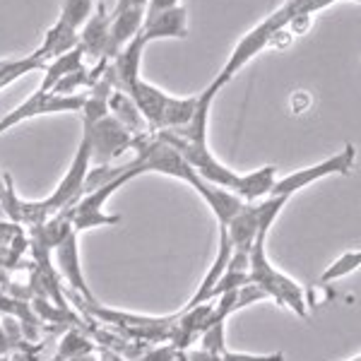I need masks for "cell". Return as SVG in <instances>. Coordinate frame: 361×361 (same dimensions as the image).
<instances>
[{
  "label": "cell",
  "instance_id": "5bb4252c",
  "mask_svg": "<svg viewBox=\"0 0 361 361\" xmlns=\"http://www.w3.org/2000/svg\"><path fill=\"white\" fill-rule=\"evenodd\" d=\"M197 111V97H171L166 104L164 121H161V130H176L190 123V118Z\"/></svg>",
  "mask_w": 361,
  "mask_h": 361
},
{
  "label": "cell",
  "instance_id": "2e32d148",
  "mask_svg": "<svg viewBox=\"0 0 361 361\" xmlns=\"http://www.w3.org/2000/svg\"><path fill=\"white\" fill-rule=\"evenodd\" d=\"M359 265H361V253H359V250H347V253H342L333 265L325 267V272L320 275V279H323V282L342 279V277L352 275L354 270H359Z\"/></svg>",
  "mask_w": 361,
  "mask_h": 361
},
{
  "label": "cell",
  "instance_id": "30bf717a",
  "mask_svg": "<svg viewBox=\"0 0 361 361\" xmlns=\"http://www.w3.org/2000/svg\"><path fill=\"white\" fill-rule=\"evenodd\" d=\"M80 49H82L85 56L92 58H102V61L109 63L106 58V49H109V13L106 5H97L94 13H92L90 20L85 22V27L80 29Z\"/></svg>",
  "mask_w": 361,
  "mask_h": 361
},
{
  "label": "cell",
  "instance_id": "e0dca14e",
  "mask_svg": "<svg viewBox=\"0 0 361 361\" xmlns=\"http://www.w3.org/2000/svg\"><path fill=\"white\" fill-rule=\"evenodd\" d=\"M226 323H212L200 333V349L212 354H224L226 352V337H224Z\"/></svg>",
  "mask_w": 361,
  "mask_h": 361
},
{
  "label": "cell",
  "instance_id": "4fadbf2b",
  "mask_svg": "<svg viewBox=\"0 0 361 361\" xmlns=\"http://www.w3.org/2000/svg\"><path fill=\"white\" fill-rule=\"evenodd\" d=\"M275 178H277L275 166H263L250 173H243L241 188L236 190V195L241 197L243 202H258V200H263V197H270Z\"/></svg>",
  "mask_w": 361,
  "mask_h": 361
},
{
  "label": "cell",
  "instance_id": "ffe728a7",
  "mask_svg": "<svg viewBox=\"0 0 361 361\" xmlns=\"http://www.w3.org/2000/svg\"><path fill=\"white\" fill-rule=\"evenodd\" d=\"M222 361H284V354H241L226 349L222 354Z\"/></svg>",
  "mask_w": 361,
  "mask_h": 361
},
{
  "label": "cell",
  "instance_id": "d6986e66",
  "mask_svg": "<svg viewBox=\"0 0 361 361\" xmlns=\"http://www.w3.org/2000/svg\"><path fill=\"white\" fill-rule=\"evenodd\" d=\"M178 357V349L173 345H166V347H157V349H149V352L140 354L133 361H173Z\"/></svg>",
  "mask_w": 361,
  "mask_h": 361
},
{
  "label": "cell",
  "instance_id": "ac0fdd59",
  "mask_svg": "<svg viewBox=\"0 0 361 361\" xmlns=\"http://www.w3.org/2000/svg\"><path fill=\"white\" fill-rule=\"evenodd\" d=\"M92 352V342L85 340L82 335L78 333H70L63 337L61 342V357L63 359H73V357H80V354H90Z\"/></svg>",
  "mask_w": 361,
  "mask_h": 361
},
{
  "label": "cell",
  "instance_id": "9a60e30c",
  "mask_svg": "<svg viewBox=\"0 0 361 361\" xmlns=\"http://www.w3.org/2000/svg\"><path fill=\"white\" fill-rule=\"evenodd\" d=\"M94 8H97V0H66L58 20L80 32L85 27V22L92 17V13H94Z\"/></svg>",
  "mask_w": 361,
  "mask_h": 361
},
{
  "label": "cell",
  "instance_id": "9c48e42d",
  "mask_svg": "<svg viewBox=\"0 0 361 361\" xmlns=\"http://www.w3.org/2000/svg\"><path fill=\"white\" fill-rule=\"evenodd\" d=\"M54 260L61 270V275L73 284V289L82 292V296L87 301H94V294L92 289L87 287L85 277H82V265H80V246H78V234H70L66 241H61L58 246L54 248Z\"/></svg>",
  "mask_w": 361,
  "mask_h": 361
},
{
  "label": "cell",
  "instance_id": "8fae6325",
  "mask_svg": "<svg viewBox=\"0 0 361 361\" xmlns=\"http://www.w3.org/2000/svg\"><path fill=\"white\" fill-rule=\"evenodd\" d=\"M78 44H80V32H78V29L68 27L66 22L58 20L56 25L46 32L44 44L39 46L34 54L42 58L44 63H51L54 58L68 54V51H73V49H78Z\"/></svg>",
  "mask_w": 361,
  "mask_h": 361
},
{
  "label": "cell",
  "instance_id": "6da1fadb",
  "mask_svg": "<svg viewBox=\"0 0 361 361\" xmlns=\"http://www.w3.org/2000/svg\"><path fill=\"white\" fill-rule=\"evenodd\" d=\"M270 229H260L253 246L248 250V282L258 284L267 294V299H275L279 306L292 308L296 316L306 318V294L292 277L275 270V265L267 260L265 241Z\"/></svg>",
  "mask_w": 361,
  "mask_h": 361
},
{
  "label": "cell",
  "instance_id": "7402d4cb",
  "mask_svg": "<svg viewBox=\"0 0 361 361\" xmlns=\"http://www.w3.org/2000/svg\"><path fill=\"white\" fill-rule=\"evenodd\" d=\"M178 0H149L147 10L145 13H159V10H169V8H176Z\"/></svg>",
  "mask_w": 361,
  "mask_h": 361
},
{
  "label": "cell",
  "instance_id": "5b68a950",
  "mask_svg": "<svg viewBox=\"0 0 361 361\" xmlns=\"http://www.w3.org/2000/svg\"><path fill=\"white\" fill-rule=\"evenodd\" d=\"M137 37L142 39L145 46L159 39H185L188 37V10L176 5V8L159 10V13H145Z\"/></svg>",
  "mask_w": 361,
  "mask_h": 361
},
{
  "label": "cell",
  "instance_id": "44dd1931",
  "mask_svg": "<svg viewBox=\"0 0 361 361\" xmlns=\"http://www.w3.org/2000/svg\"><path fill=\"white\" fill-rule=\"evenodd\" d=\"M185 361H222V354H212V352H205V349H195L190 352Z\"/></svg>",
  "mask_w": 361,
  "mask_h": 361
},
{
  "label": "cell",
  "instance_id": "7c38bea8",
  "mask_svg": "<svg viewBox=\"0 0 361 361\" xmlns=\"http://www.w3.org/2000/svg\"><path fill=\"white\" fill-rule=\"evenodd\" d=\"M109 114H111L130 135H142V133H147L145 130L147 123H145V118L140 116L135 102H133L126 92H121V90L111 92V97H109Z\"/></svg>",
  "mask_w": 361,
  "mask_h": 361
},
{
  "label": "cell",
  "instance_id": "8992f818",
  "mask_svg": "<svg viewBox=\"0 0 361 361\" xmlns=\"http://www.w3.org/2000/svg\"><path fill=\"white\" fill-rule=\"evenodd\" d=\"M126 94L135 102L137 111L145 118V123H147L149 133H159L161 121H164L166 104H169V99H171V94H166V92L159 90V87L145 82L142 78H137L135 82L128 87Z\"/></svg>",
  "mask_w": 361,
  "mask_h": 361
},
{
  "label": "cell",
  "instance_id": "52a82bcc",
  "mask_svg": "<svg viewBox=\"0 0 361 361\" xmlns=\"http://www.w3.org/2000/svg\"><path fill=\"white\" fill-rule=\"evenodd\" d=\"M188 185L205 200V205L212 209L219 226L229 224L231 217H234L243 205V200L236 193H231V190H226V188H219V185H214V183H207V180H202L195 171H193V176L188 178Z\"/></svg>",
  "mask_w": 361,
  "mask_h": 361
},
{
  "label": "cell",
  "instance_id": "cb8c5ba5",
  "mask_svg": "<svg viewBox=\"0 0 361 361\" xmlns=\"http://www.w3.org/2000/svg\"><path fill=\"white\" fill-rule=\"evenodd\" d=\"M102 361H121L118 357H116V354H111V352H106V357H104Z\"/></svg>",
  "mask_w": 361,
  "mask_h": 361
},
{
  "label": "cell",
  "instance_id": "ba28073f",
  "mask_svg": "<svg viewBox=\"0 0 361 361\" xmlns=\"http://www.w3.org/2000/svg\"><path fill=\"white\" fill-rule=\"evenodd\" d=\"M142 20H145V8H116L114 13H109V49H106L109 61L137 37Z\"/></svg>",
  "mask_w": 361,
  "mask_h": 361
},
{
  "label": "cell",
  "instance_id": "603a6c76",
  "mask_svg": "<svg viewBox=\"0 0 361 361\" xmlns=\"http://www.w3.org/2000/svg\"><path fill=\"white\" fill-rule=\"evenodd\" d=\"M149 0H118V5L116 8H145L147 10Z\"/></svg>",
  "mask_w": 361,
  "mask_h": 361
},
{
  "label": "cell",
  "instance_id": "277c9868",
  "mask_svg": "<svg viewBox=\"0 0 361 361\" xmlns=\"http://www.w3.org/2000/svg\"><path fill=\"white\" fill-rule=\"evenodd\" d=\"M85 104V94H73V97H58L51 92H34L25 104L10 111L5 118H0V135L8 130H13L15 126L25 123L29 118H39L46 114H73L80 111Z\"/></svg>",
  "mask_w": 361,
  "mask_h": 361
},
{
  "label": "cell",
  "instance_id": "3957f363",
  "mask_svg": "<svg viewBox=\"0 0 361 361\" xmlns=\"http://www.w3.org/2000/svg\"><path fill=\"white\" fill-rule=\"evenodd\" d=\"M82 135L90 140L92 161H97V164H114L121 154H126L130 149L133 137H135L111 114L99 118L97 123L82 128Z\"/></svg>",
  "mask_w": 361,
  "mask_h": 361
},
{
  "label": "cell",
  "instance_id": "7a4b0ae2",
  "mask_svg": "<svg viewBox=\"0 0 361 361\" xmlns=\"http://www.w3.org/2000/svg\"><path fill=\"white\" fill-rule=\"evenodd\" d=\"M354 157H357V149L352 145H347L342 152H337L330 159H323L313 166H304L294 173H287L284 178H275L272 183L270 195H284V197H292L294 193L304 190L306 185L316 183V180H323L328 176H345L354 169Z\"/></svg>",
  "mask_w": 361,
  "mask_h": 361
}]
</instances>
